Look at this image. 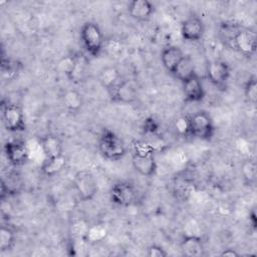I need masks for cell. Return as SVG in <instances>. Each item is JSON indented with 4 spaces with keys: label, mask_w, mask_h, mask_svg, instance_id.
Returning <instances> with one entry per match:
<instances>
[{
    "label": "cell",
    "mask_w": 257,
    "mask_h": 257,
    "mask_svg": "<svg viewBox=\"0 0 257 257\" xmlns=\"http://www.w3.org/2000/svg\"><path fill=\"white\" fill-rule=\"evenodd\" d=\"M132 166L134 170L145 178L156 175L158 164L154 146L144 141H136L132 146Z\"/></svg>",
    "instance_id": "cell-1"
},
{
    "label": "cell",
    "mask_w": 257,
    "mask_h": 257,
    "mask_svg": "<svg viewBox=\"0 0 257 257\" xmlns=\"http://www.w3.org/2000/svg\"><path fill=\"white\" fill-rule=\"evenodd\" d=\"M79 40L85 53L99 57L104 51L106 39L100 26L94 21H85L79 29Z\"/></svg>",
    "instance_id": "cell-2"
},
{
    "label": "cell",
    "mask_w": 257,
    "mask_h": 257,
    "mask_svg": "<svg viewBox=\"0 0 257 257\" xmlns=\"http://www.w3.org/2000/svg\"><path fill=\"white\" fill-rule=\"evenodd\" d=\"M97 150L100 156L109 162L120 161L127 153V147L124 141L116 133L106 127L99 134Z\"/></svg>",
    "instance_id": "cell-3"
},
{
    "label": "cell",
    "mask_w": 257,
    "mask_h": 257,
    "mask_svg": "<svg viewBox=\"0 0 257 257\" xmlns=\"http://www.w3.org/2000/svg\"><path fill=\"white\" fill-rule=\"evenodd\" d=\"M189 118V137L194 139L210 142L215 136L216 126L211 114L200 109L188 115Z\"/></svg>",
    "instance_id": "cell-4"
},
{
    "label": "cell",
    "mask_w": 257,
    "mask_h": 257,
    "mask_svg": "<svg viewBox=\"0 0 257 257\" xmlns=\"http://www.w3.org/2000/svg\"><path fill=\"white\" fill-rule=\"evenodd\" d=\"M230 43L233 49L245 58H252L256 54L257 36L255 30L237 26L233 35L230 38Z\"/></svg>",
    "instance_id": "cell-5"
},
{
    "label": "cell",
    "mask_w": 257,
    "mask_h": 257,
    "mask_svg": "<svg viewBox=\"0 0 257 257\" xmlns=\"http://www.w3.org/2000/svg\"><path fill=\"white\" fill-rule=\"evenodd\" d=\"M1 115L3 125L7 132L22 133L26 130L25 114L19 104L3 100L1 103Z\"/></svg>",
    "instance_id": "cell-6"
},
{
    "label": "cell",
    "mask_w": 257,
    "mask_h": 257,
    "mask_svg": "<svg viewBox=\"0 0 257 257\" xmlns=\"http://www.w3.org/2000/svg\"><path fill=\"white\" fill-rule=\"evenodd\" d=\"M72 184L81 202L92 201L98 193V184L96 178L88 170L77 171L73 176Z\"/></svg>",
    "instance_id": "cell-7"
},
{
    "label": "cell",
    "mask_w": 257,
    "mask_h": 257,
    "mask_svg": "<svg viewBox=\"0 0 257 257\" xmlns=\"http://www.w3.org/2000/svg\"><path fill=\"white\" fill-rule=\"evenodd\" d=\"M138 199V190L136 186L128 181H117L109 189L110 202L118 207H130Z\"/></svg>",
    "instance_id": "cell-8"
},
{
    "label": "cell",
    "mask_w": 257,
    "mask_h": 257,
    "mask_svg": "<svg viewBox=\"0 0 257 257\" xmlns=\"http://www.w3.org/2000/svg\"><path fill=\"white\" fill-rule=\"evenodd\" d=\"M206 76L209 82L217 88H225L231 76L230 64L222 59L210 60L206 64Z\"/></svg>",
    "instance_id": "cell-9"
},
{
    "label": "cell",
    "mask_w": 257,
    "mask_h": 257,
    "mask_svg": "<svg viewBox=\"0 0 257 257\" xmlns=\"http://www.w3.org/2000/svg\"><path fill=\"white\" fill-rule=\"evenodd\" d=\"M3 152L7 162L13 167H21L29 161V150L22 140L7 141L3 146Z\"/></svg>",
    "instance_id": "cell-10"
},
{
    "label": "cell",
    "mask_w": 257,
    "mask_h": 257,
    "mask_svg": "<svg viewBox=\"0 0 257 257\" xmlns=\"http://www.w3.org/2000/svg\"><path fill=\"white\" fill-rule=\"evenodd\" d=\"M206 31V26L201 17L197 15H190L181 22L180 33L184 41L186 42H198L200 41Z\"/></svg>",
    "instance_id": "cell-11"
},
{
    "label": "cell",
    "mask_w": 257,
    "mask_h": 257,
    "mask_svg": "<svg viewBox=\"0 0 257 257\" xmlns=\"http://www.w3.org/2000/svg\"><path fill=\"white\" fill-rule=\"evenodd\" d=\"M108 95L113 102L132 104L135 103L139 97V89L133 80L123 78L112 90L108 92Z\"/></svg>",
    "instance_id": "cell-12"
},
{
    "label": "cell",
    "mask_w": 257,
    "mask_h": 257,
    "mask_svg": "<svg viewBox=\"0 0 257 257\" xmlns=\"http://www.w3.org/2000/svg\"><path fill=\"white\" fill-rule=\"evenodd\" d=\"M89 64L86 56L80 52L72 53L70 66L65 73L66 78L72 83L79 84L85 81L88 74Z\"/></svg>",
    "instance_id": "cell-13"
},
{
    "label": "cell",
    "mask_w": 257,
    "mask_h": 257,
    "mask_svg": "<svg viewBox=\"0 0 257 257\" xmlns=\"http://www.w3.org/2000/svg\"><path fill=\"white\" fill-rule=\"evenodd\" d=\"M182 90L186 102L198 103L203 101L206 96L204 83L198 73L182 82Z\"/></svg>",
    "instance_id": "cell-14"
},
{
    "label": "cell",
    "mask_w": 257,
    "mask_h": 257,
    "mask_svg": "<svg viewBox=\"0 0 257 257\" xmlns=\"http://www.w3.org/2000/svg\"><path fill=\"white\" fill-rule=\"evenodd\" d=\"M128 16L138 22L151 20L156 12V6L149 0H133L126 6Z\"/></svg>",
    "instance_id": "cell-15"
},
{
    "label": "cell",
    "mask_w": 257,
    "mask_h": 257,
    "mask_svg": "<svg viewBox=\"0 0 257 257\" xmlns=\"http://www.w3.org/2000/svg\"><path fill=\"white\" fill-rule=\"evenodd\" d=\"M182 255L187 257H201L206 255V249L203 239L198 235L186 234L180 242Z\"/></svg>",
    "instance_id": "cell-16"
},
{
    "label": "cell",
    "mask_w": 257,
    "mask_h": 257,
    "mask_svg": "<svg viewBox=\"0 0 257 257\" xmlns=\"http://www.w3.org/2000/svg\"><path fill=\"white\" fill-rule=\"evenodd\" d=\"M185 57V53L181 47L177 45L165 46L160 54V59L164 68L169 72L173 73L181 60Z\"/></svg>",
    "instance_id": "cell-17"
},
{
    "label": "cell",
    "mask_w": 257,
    "mask_h": 257,
    "mask_svg": "<svg viewBox=\"0 0 257 257\" xmlns=\"http://www.w3.org/2000/svg\"><path fill=\"white\" fill-rule=\"evenodd\" d=\"M123 79L119 69L114 65H106L102 67L97 74V81L100 86L107 91L112 90Z\"/></svg>",
    "instance_id": "cell-18"
},
{
    "label": "cell",
    "mask_w": 257,
    "mask_h": 257,
    "mask_svg": "<svg viewBox=\"0 0 257 257\" xmlns=\"http://www.w3.org/2000/svg\"><path fill=\"white\" fill-rule=\"evenodd\" d=\"M44 158H53L64 155L63 143L61 139L54 134H46L39 138L38 141Z\"/></svg>",
    "instance_id": "cell-19"
},
{
    "label": "cell",
    "mask_w": 257,
    "mask_h": 257,
    "mask_svg": "<svg viewBox=\"0 0 257 257\" xmlns=\"http://www.w3.org/2000/svg\"><path fill=\"white\" fill-rule=\"evenodd\" d=\"M61 102L68 112L76 113L81 110L84 100L80 91L74 88H69L63 91L61 95Z\"/></svg>",
    "instance_id": "cell-20"
},
{
    "label": "cell",
    "mask_w": 257,
    "mask_h": 257,
    "mask_svg": "<svg viewBox=\"0 0 257 257\" xmlns=\"http://www.w3.org/2000/svg\"><path fill=\"white\" fill-rule=\"evenodd\" d=\"M66 163L67 161L64 155L53 158H44L40 166V173L45 177H54L64 170Z\"/></svg>",
    "instance_id": "cell-21"
},
{
    "label": "cell",
    "mask_w": 257,
    "mask_h": 257,
    "mask_svg": "<svg viewBox=\"0 0 257 257\" xmlns=\"http://www.w3.org/2000/svg\"><path fill=\"white\" fill-rule=\"evenodd\" d=\"M240 175L245 186L251 187L255 185L257 178V166L254 159L247 158L242 162L240 167Z\"/></svg>",
    "instance_id": "cell-22"
},
{
    "label": "cell",
    "mask_w": 257,
    "mask_h": 257,
    "mask_svg": "<svg viewBox=\"0 0 257 257\" xmlns=\"http://www.w3.org/2000/svg\"><path fill=\"white\" fill-rule=\"evenodd\" d=\"M17 240L16 231L10 224H3L0 229V250L2 252L11 251Z\"/></svg>",
    "instance_id": "cell-23"
},
{
    "label": "cell",
    "mask_w": 257,
    "mask_h": 257,
    "mask_svg": "<svg viewBox=\"0 0 257 257\" xmlns=\"http://www.w3.org/2000/svg\"><path fill=\"white\" fill-rule=\"evenodd\" d=\"M196 73L197 72L192 58L189 55H185V57L181 60L175 71L172 73V75L182 83L183 81L190 78Z\"/></svg>",
    "instance_id": "cell-24"
},
{
    "label": "cell",
    "mask_w": 257,
    "mask_h": 257,
    "mask_svg": "<svg viewBox=\"0 0 257 257\" xmlns=\"http://www.w3.org/2000/svg\"><path fill=\"white\" fill-rule=\"evenodd\" d=\"M107 235V228L103 223H97L93 225H89L87 230L85 241L87 244L89 243H97L105 238Z\"/></svg>",
    "instance_id": "cell-25"
},
{
    "label": "cell",
    "mask_w": 257,
    "mask_h": 257,
    "mask_svg": "<svg viewBox=\"0 0 257 257\" xmlns=\"http://www.w3.org/2000/svg\"><path fill=\"white\" fill-rule=\"evenodd\" d=\"M22 67H23L22 63L19 62L18 60H15V59H12L9 57H5L4 55H2V58H1L2 72L7 73L8 78L17 76V74L20 73Z\"/></svg>",
    "instance_id": "cell-26"
},
{
    "label": "cell",
    "mask_w": 257,
    "mask_h": 257,
    "mask_svg": "<svg viewBox=\"0 0 257 257\" xmlns=\"http://www.w3.org/2000/svg\"><path fill=\"white\" fill-rule=\"evenodd\" d=\"M243 92L246 100L250 104L255 105L257 101V79L254 74L246 79L243 85Z\"/></svg>",
    "instance_id": "cell-27"
},
{
    "label": "cell",
    "mask_w": 257,
    "mask_h": 257,
    "mask_svg": "<svg viewBox=\"0 0 257 257\" xmlns=\"http://www.w3.org/2000/svg\"><path fill=\"white\" fill-rule=\"evenodd\" d=\"M175 128L177 134L181 137H189V118L188 115L180 116L175 121Z\"/></svg>",
    "instance_id": "cell-28"
},
{
    "label": "cell",
    "mask_w": 257,
    "mask_h": 257,
    "mask_svg": "<svg viewBox=\"0 0 257 257\" xmlns=\"http://www.w3.org/2000/svg\"><path fill=\"white\" fill-rule=\"evenodd\" d=\"M146 255L148 257H167L168 252L163 246L158 244H152L147 248Z\"/></svg>",
    "instance_id": "cell-29"
},
{
    "label": "cell",
    "mask_w": 257,
    "mask_h": 257,
    "mask_svg": "<svg viewBox=\"0 0 257 257\" xmlns=\"http://www.w3.org/2000/svg\"><path fill=\"white\" fill-rule=\"evenodd\" d=\"M144 130L146 133H149L151 135H156L159 131V123L158 121L153 118V117H150V118H147L146 121L144 122Z\"/></svg>",
    "instance_id": "cell-30"
},
{
    "label": "cell",
    "mask_w": 257,
    "mask_h": 257,
    "mask_svg": "<svg viewBox=\"0 0 257 257\" xmlns=\"http://www.w3.org/2000/svg\"><path fill=\"white\" fill-rule=\"evenodd\" d=\"M221 256H239L240 253L238 251H236V249H232V248H226V249H223L220 254Z\"/></svg>",
    "instance_id": "cell-31"
},
{
    "label": "cell",
    "mask_w": 257,
    "mask_h": 257,
    "mask_svg": "<svg viewBox=\"0 0 257 257\" xmlns=\"http://www.w3.org/2000/svg\"><path fill=\"white\" fill-rule=\"evenodd\" d=\"M249 222L251 223L252 227L255 229L256 228V213H255L254 209H252V211L249 213Z\"/></svg>",
    "instance_id": "cell-32"
}]
</instances>
